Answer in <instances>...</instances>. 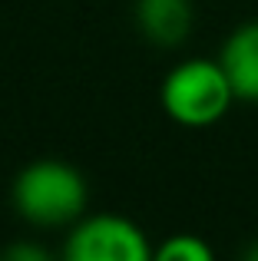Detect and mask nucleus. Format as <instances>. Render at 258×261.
I'll return each mask as SVG.
<instances>
[{
    "label": "nucleus",
    "instance_id": "obj_1",
    "mask_svg": "<svg viewBox=\"0 0 258 261\" xmlns=\"http://www.w3.org/2000/svg\"><path fill=\"white\" fill-rule=\"evenodd\" d=\"M86 178L60 159H37L13 182V205L20 218L40 228L80 222L86 212Z\"/></svg>",
    "mask_w": 258,
    "mask_h": 261
},
{
    "label": "nucleus",
    "instance_id": "obj_2",
    "mask_svg": "<svg viewBox=\"0 0 258 261\" xmlns=\"http://www.w3.org/2000/svg\"><path fill=\"white\" fill-rule=\"evenodd\" d=\"M162 109L179 126H212L228 113L235 99V89L228 83L219 60H186L172 66L159 89Z\"/></svg>",
    "mask_w": 258,
    "mask_h": 261
},
{
    "label": "nucleus",
    "instance_id": "obj_3",
    "mask_svg": "<svg viewBox=\"0 0 258 261\" xmlns=\"http://www.w3.org/2000/svg\"><path fill=\"white\" fill-rule=\"evenodd\" d=\"M63 255L70 261H149L152 248L146 231L123 215L80 218L66 235Z\"/></svg>",
    "mask_w": 258,
    "mask_h": 261
},
{
    "label": "nucleus",
    "instance_id": "obj_4",
    "mask_svg": "<svg viewBox=\"0 0 258 261\" xmlns=\"http://www.w3.org/2000/svg\"><path fill=\"white\" fill-rule=\"evenodd\" d=\"M219 63L235 89V99L258 102V20H248L228 33Z\"/></svg>",
    "mask_w": 258,
    "mask_h": 261
},
{
    "label": "nucleus",
    "instance_id": "obj_5",
    "mask_svg": "<svg viewBox=\"0 0 258 261\" xmlns=\"http://www.w3.org/2000/svg\"><path fill=\"white\" fill-rule=\"evenodd\" d=\"M192 0H136V27L156 46H179L192 33Z\"/></svg>",
    "mask_w": 258,
    "mask_h": 261
},
{
    "label": "nucleus",
    "instance_id": "obj_6",
    "mask_svg": "<svg viewBox=\"0 0 258 261\" xmlns=\"http://www.w3.org/2000/svg\"><path fill=\"white\" fill-rule=\"evenodd\" d=\"M152 255L159 261H212V248L199 235H172Z\"/></svg>",
    "mask_w": 258,
    "mask_h": 261
},
{
    "label": "nucleus",
    "instance_id": "obj_7",
    "mask_svg": "<svg viewBox=\"0 0 258 261\" xmlns=\"http://www.w3.org/2000/svg\"><path fill=\"white\" fill-rule=\"evenodd\" d=\"M7 258H17V261H43L46 251L33 248V245H20V248H7Z\"/></svg>",
    "mask_w": 258,
    "mask_h": 261
},
{
    "label": "nucleus",
    "instance_id": "obj_8",
    "mask_svg": "<svg viewBox=\"0 0 258 261\" xmlns=\"http://www.w3.org/2000/svg\"><path fill=\"white\" fill-rule=\"evenodd\" d=\"M245 258H248V261H258V245H252V248L245 251Z\"/></svg>",
    "mask_w": 258,
    "mask_h": 261
}]
</instances>
